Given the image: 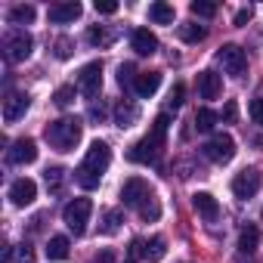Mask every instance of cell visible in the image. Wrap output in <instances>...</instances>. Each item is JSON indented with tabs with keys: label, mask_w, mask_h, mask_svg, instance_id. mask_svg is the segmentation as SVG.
Segmentation results:
<instances>
[{
	"label": "cell",
	"mask_w": 263,
	"mask_h": 263,
	"mask_svg": "<svg viewBox=\"0 0 263 263\" xmlns=\"http://www.w3.org/2000/svg\"><path fill=\"white\" fill-rule=\"evenodd\" d=\"M174 7L171 4H164V0H158V4H152L149 7V19L155 22V25H174Z\"/></svg>",
	"instance_id": "ffe728a7"
},
{
	"label": "cell",
	"mask_w": 263,
	"mask_h": 263,
	"mask_svg": "<svg viewBox=\"0 0 263 263\" xmlns=\"http://www.w3.org/2000/svg\"><path fill=\"white\" fill-rule=\"evenodd\" d=\"M34 16H37V13H34V7H31V4H19V7H13V10L7 13V19H10L13 25H31V22H34Z\"/></svg>",
	"instance_id": "d4e9b609"
},
{
	"label": "cell",
	"mask_w": 263,
	"mask_h": 263,
	"mask_svg": "<svg viewBox=\"0 0 263 263\" xmlns=\"http://www.w3.org/2000/svg\"><path fill=\"white\" fill-rule=\"evenodd\" d=\"M217 121H220V115L214 108H208V105L195 111V130H198V134H211V130L217 127Z\"/></svg>",
	"instance_id": "7402d4cb"
},
{
	"label": "cell",
	"mask_w": 263,
	"mask_h": 263,
	"mask_svg": "<svg viewBox=\"0 0 263 263\" xmlns=\"http://www.w3.org/2000/svg\"><path fill=\"white\" fill-rule=\"evenodd\" d=\"M127 263H134V260H127Z\"/></svg>",
	"instance_id": "7bdbcfd3"
},
{
	"label": "cell",
	"mask_w": 263,
	"mask_h": 263,
	"mask_svg": "<svg viewBox=\"0 0 263 263\" xmlns=\"http://www.w3.org/2000/svg\"><path fill=\"white\" fill-rule=\"evenodd\" d=\"M192 208L198 211V217H204V220H217L220 217V204H217V198L211 195V192H195L192 195Z\"/></svg>",
	"instance_id": "2e32d148"
},
{
	"label": "cell",
	"mask_w": 263,
	"mask_h": 263,
	"mask_svg": "<svg viewBox=\"0 0 263 263\" xmlns=\"http://www.w3.org/2000/svg\"><path fill=\"white\" fill-rule=\"evenodd\" d=\"M87 41H90L93 47H108V44L115 41V34H108L105 28H96V25H93V28L87 31Z\"/></svg>",
	"instance_id": "83f0119b"
},
{
	"label": "cell",
	"mask_w": 263,
	"mask_h": 263,
	"mask_svg": "<svg viewBox=\"0 0 263 263\" xmlns=\"http://www.w3.org/2000/svg\"><path fill=\"white\" fill-rule=\"evenodd\" d=\"M28 105H31V96L28 93H10L7 102H4V121L7 124H16L19 118H25Z\"/></svg>",
	"instance_id": "8fae6325"
},
{
	"label": "cell",
	"mask_w": 263,
	"mask_h": 263,
	"mask_svg": "<svg viewBox=\"0 0 263 263\" xmlns=\"http://www.w3.org/2000/svg\"><path fill=\"white\" fill-rule=\"evenodd\" d=\"M44 180H47V186H50V189H59V186H62V180H65V171H62V167H47Z\"/></svg>",
	"instance_id": "d6a6232c"
},
{
	"label": "cell",
	"mask_w": 263,
	"mask_h": 263,
	"mask_svg": "<svg viewBox=\"0 0 263 263\" xmlns=\"http://www.w3.org/2000/svg\"><path fill=\"white\" fill-rule=\"evenodd\" d=\"M158 87H161V71H140V74H137V81H134V93H137L140 99L155 96V93H158Z\"/></svg>",
	"instance_id": "5bb4252c"
},
{
	"label": "cell",
	"mask_w": 263,
	"mask_h": 263,
	"mask_svg": "<svg viewBox=\"0 0 263 263\" xmlns=\"http://www.w3.org/2000/svg\"><path fill=\"white\" fill-rule=\"evenodd\" d=\"M220 90H223V81H220L217 71H201L198 74V93H201V99H217Z\"/></svg>",
	"instance_id": "ac0fdd59"
},
{
	"label": "cell",
	"mask_w": 263,
	"mask_h": 263,
	"mask_svg": "<svg viewBox=\"0 0 263 263\" xmlns=\"http://www.w3.org/2000/svg\"><path fill=\"white\" fill-rule=\"evenodd\" d=\"M96 263H115V254H111V251H105V254H102Z\"/></svg>",
	"instance_id": "b9f144b4"
},
{
	"label": "cell",
	"mask_w": 263,
	"mask_h": 263,
	"mask_svg": "<svg viewBox=\"0 0 263 263\" xmlns=\"http://www.w3.org/2000/svg\"><path fill=\"white\" fill-rule=\"evenodd\" d=\"M189 10H192V16H198V19H211V16H217V4H204V0H192Z\"/></svg>",
	"instance_id": "f1b7e54d"
},
{
	"label": "cell",
	"mask_w": 263,
	"mask_h": 263,
	"mask_svg": "<svg viewBox=\"0 0 263 263\" xmlns=\"http://www.w3.org/2000/svg\"><path fill=\"white\" fill-rule=\"evenodd\" d=\"M56 56H59V59H68V56H71V41H68V37H59V41H56Z\"/></svg>",
	"instance_id": "f35d334b"
},
{
	"label": "cell",
	"mask_w": 263,
	"mask_h": 263,
	"mask_svg": "<svg viewBox=\"0 0 263 263\" xmlns=\"http://www.w3.org/2000/svg\"><path fill=\"white\" fill-rule=\"evenodd\" d=\"M183 96H186V87H183V84H174L171 99H167V102H171V108H180V105H183Z\"/></svg>",
	"instance_id": "e575fe53"
},
{
	"label": "cell",
	"mask_w": 263,
	"mask_h": 263,
	"mask_svg": "<svg viewBox=\"0 0 263 263\" xmlns=\"http://www.w3.org/2000/svg\"><path fill=\"white\" fill-rule=\"evenodd\" d=\"M235 118H238V105H235V102L229 99V102L223 105V115H220V121H226V124H232Z\"/></svg>",
	"instance_id": "8d00e7d4"
},
{
	"label": "cell",
	"mask_w": 263,
	"mask_h": 263,
	"mask_svg": "<svg viewBox=\"0 0 263 263\" xmlns=\"http://www.w3.org/2000/svg\"><path fill=\"white\" fill-rule=\"evenodd\" d=\"M118 223H121V214H118V211H108V214H105V226H102V232H105V235L118 232Z\"/></svg>",
	"instance_id": "836d02e7"
},
{
	"label": "cell",
	"mask_w": 263,
	"mask_h": 263,
	"mask_svg": "<svg viewBox=\"0 0 263 263\" xmlns=\"http://www.w3.org/2000/svg\"><path fill=\"white\" fill-rule=\"evenodd\" d=\"M105 115H108V111H105V105H102V102H99V105H96V102L90 105V121L102 124V121H105Z\"/></svg>",
	"instance_id": "ab89813d"
},
{
	"label": "cell",
	"mask_w": 263,
	"mask_h": 263,
	"mask_svg": "<svg viewBox=\"0 0 263 263\" xmlns=\"http://www.w3.org/2000/svg\"><path fill=\"white\" fill-rule=\"evenodd\" d=\"M152 195H155V192H152L149 180H143V177H130V180H124V186H121V201H124L127 208H137V211H140Z\"/></svg>",
	"instance_id": "8992f818"
},
{
	"label": "cell",
	"mask_w": 263,
	"mask_h": 263,
	"mask_svg": "<svg viewBox=\"0 0 263 263\" xmlns=\"http://www.w3.org/2000/svg\"><path fill=\"white\" fill-rule=\"evenodd\" d=\"M53 102H56L59 108H68V105L74 102V87H59V90L53 93Z\"/></svg>",
	"instance_id": "4dcf8cb0"
},
{
	"label": "cell",
	"mask_w": 263,
	"mask_h": 263,
	"mask_svg": "<svg viewBox=\"0 0 263 263\" xmlns=\"http://www.w3.org/2000/svg\"><path fill=\"white\" fill-rule=\"evenodd\" d=\"M99 87H102V62H87V65L78 71V90H81L87 99H93V96L99 93Z\"/></svg>",
	"instance_id": "30bf717a"
},
{
	"label": "cell",
	"mask_w": 263,
	"mask_h": 263,
	"mask_svg": "<svg viewBox=\"0 0 263 263\" xmlns=\"http://www.w3.org/2000/svg\"><path fill=\"white\" fill-rule=\"evenodd\" d=\"M10 161L13 164H31L37 161V143L34 140H16L10 149Z\"/></svg>",
	"instance_id": "9a60e30c"
},
{
	"label": "cell",
	"mask_w": 263,
	"mask_h": 263,
	"mask_svg": "<svg viewBox=\"0 0 263 263\" xmlns=\"http://www.w3.org/2000/svg\"><path fill=\"white\" fill-rule=\"evenodd\" d=\"M50 22L53 25H68V22H74V19H81V4L78 0H65V4H56V7H50Z\"/></svg>",
	"instance_id": "4fadbf2b"
},
{
	"label": "cell",
	"mask_w": 263,
	"mask_h": 263,
	"mask_svg": "<svg viewBox=\"0 0 263 263\" xmlns=\"http://www.w3.org/2000/svg\"><path fill=\"white\" fill-rule=\"evenodd\" d=\"M90 211H93V201H90V198H74V201H68V204L62 208V220H65V226H68L74 235H84L87 220H90Z\"/></svg>",
	"instance_id": "5b68a950"
},
{
	"label": "cell",
	"mask_w": 263,
	"mask_h": 263,
	"mask_svg": "<svg viewBox=\"0 0 263 263\" xmlns=\"http://www.w3.org/2000/svg\"><path fill=\"white\" fill-rule=\"evenodd\" d=\"M251 16H254V10H251V7H248V10H238V13H235V25H248V22H251Z\"/></svg>",
	"instance_id": "60d3db41"
},
{
	"label": "cell",
	"mask_w": 263,
	"mask_h": 263,
	"mask_svg": "<svg viewBox=\"0 0 263 263\" xmlns=\"http://www.w3.org/2000/svg\"><path fill=\"white\" fill-rule=\"evenodd\" d=\"M108 164H111V149H108L102 140L90 143V149H87V155H84L81 167L74 171L78 186H84V189H96V186H99V180H102V174L108 171Z\"/></svg>",
	"instance_id": "7a4b0ae2"
},
{
	"label": "cell",
	"mask_w": 263,
	"mask_h": 263,
	"mask_svg": "<svg viewBox=\"0 0 263 263\" xmlns=\"http://www.w3.org/2000/svg\"><path fill=\"white\" fill-rule=\"evenodd\" d=\"M4 263H34V251L28 245H16L4 251Z\"/></svg>",
	"instance_id": "4316f807"
},
{
	"label": "cell",
	"mask_w": 263,
	"mask_h": 263,
	"mask_svg": "<svg viewBox=\"0 0 263 263\" xmlns=\"http://www.w3.org/2000/svg\"><path fill=\"white\" fill-rule=\"evenodd\" d=\"M140 217H143L146 223H149V220H158V217H161V204H158V198H155V195H152V198H149V201H146V204L140 208Z\"/></svg>",
	"instance_id": "f546056e"
},
{
	"label": "cell",
	"mask_w": 263,
	"mask_h": 263,
	"mask_svg": "<svg viewBox=\"0 0 263 263\" xmlns=\"http://www.w3.org/2000/svg\"><path fill=\"white\" fill-rule=\"evenodd\" d=\"M140 121V108L130 102V99H121L118 105H115V124L118 127H134Z\"/></svg>",
	"instance_id": "d6986e66"
},
{
	"label": "cell",
	"mask_w": 263,
	"mask_h": 263,
	"mask_svg": "<svg viewBox=\"0 0 263 263\" xmlns=\"http://www.w3.org/2000/svg\"><path fill=\"white\" fill-rule=\"evenodd\" d=\"M96 13L111 16V13H118V4H115V0H96Z\"/></svg>",
	"instance_id": "74e56055"
},
{
	"label": "cell",
	"mask_w": 263,
	"mask_h": 263,
	"mask_svg": "<svg viewBox=\"0 0 263 263\" xmlns=\"http://www.w3.org/2000/svg\"><path fill=\"white\" fill-rule=\"evenodd\" d=\"M257 245H260V229L257 226H245L241 235H238V251L241 254H254Z\"/></svg>",
	"instance_id": "603a6c76"
},
{
	"label": "cell",
	"mask_w": 263,
	"mask_h": 263,
	"mask_svg": "<svg viewBox=\"0 0 263 263\" xmlns=\"http://www.w3.org/2000/svg\"><path fill=\"white\" fill-rule=\"evenodd\" d=\"M167 124H171V115L161 111V115L155 118V124H152L149 134H146L140 143L130 146L127 158L134 161V164H155L158 155H161V149H164V143H167Z\"/></svg>",
	"instance_id": "6da1fadb"
},
{
	"label": "cell",
	"mask_w": 263,
	"mask_h": 263,
	"mask_svg": "<svg viewBox=\"0 0 263 263\" xmlns=\"http://www.w3.org/2000/svg\"><path fill=\"white\" fill-rule=\"evenodd\" d=\"M34 198H37V183H34V180L22 177V180H16V183L10 186V201H13L16 208H25V204H31Z\"/></svg>",
	"instance_id": "7c38bea8"
},
{
	"label": "cell",
	"mask_w": 263,
	"mask_h": 263,
	"mask_svg": "<svg viewBox=\"0 0 263 263\" xmlns=\"http://www.w3.org/2000/svg\"><path fill=\"white\" fill-rule=\"evenodd\" d=\"M81 134H84V121L81 118H59V121H50L44 137L47 143L56 149V152H71L78 143H81Z\"/></svg>",
	"instance_id": "3957f363"
},
{
	"label": "cell",
	"mask_w": 263,
	"mask_h": 263,
	"mask_svg": "<svg viewBox=\"0 0 263 263\" xmlns=\"http://www.w3.org/2000/svg\"><path fill=\"white\" fill-rule=\"evenodd\" d=\"M71 254V241L65 238V235H53L50 241H47V257L50 260H65Z\"/></svg>",
	"instance_id": "44dd1931"
},
{
	"label": "cell",
	"mask_w": 263,
	"mask_h": 263,
	"mask_svg": "<svg viewBox=\"0 0 263 263\" xmlns=\"http://www.w3.org/2000/svg\"><path fill=\"white\" fill-rule=\"evenodd\" d=\"M260 186H263L260 171L248 167V171L235 174V180H232V195H235V198H241V201H248V198H254V195L260 192Z\"/></svg>",
	"instance_id": "9c48e42d"
},
{
	"label": "cell",
	"mask_w": 263,
	"mask_h": 263,
	"mask_svg": "<svg viewBox=\"0 0 263 263\" xmlns=\"http://www.w3.org/2000/svg\"><path fill=\"white\" fill-rule=\"evenodd\" d=\"M130 47H134L140 56H152L158 50V37L149 31V28H137L134 34H130Z\"/></svg>",
	"instance_id": "e0dca14e"
},
{
	"label": "cell",
	"mask_w": 263,
	"mask_h": 263,
	"mask_svg": "<svg viewBox=\"0 0 263 263\" xmlns=\"http://www.w3.org/2000/svg\"><path fill=\"white\" fill-rule=\"evenodd\" d=\"M31 50H34V41H31V34L25 28H13L4 37V53H7L10 62H25L31 56Z\"/></svg>",
	"instance_id": "277c9868"
},
{
	"label": "cell",
	"mask_w": 263,
	"mask_h": 263,
	"mask_svg": "<svg viewBox=\"0 0 263 263\" xmlns=\"http://www.w3.org/2000/svg\"><path fill=\"white\" fill-rule=\"evenodd\" d=\"M134 81H137V68L134 65H121L118 68V84L121 87H134Z\"/></svg>",
	"instance_id": "1f68e13d"
},
{
	"label": "cell",
	"mask_w": 263,
	"mask_h": 263,
	"mask_svg": "<svg viewBox=\"0 0 263 263\" xmlns=\"http://www.w3.org/2000/svg\"><path fill=\"white\" fill-rule=\"evenodd\" d=\"M217 59H220L223 71L232 74V78H241V74L248 71V56H245V50L235 47V44H223L220 53H217Z\"/></svg>",
	"instance_id": "52a82bcc"
},
{
	"label": "cell",
	"mask_w": 263,
	"mask_h": 263,
	"mask_svg": "<svg viewBox=\"0 0 263 263\" xmlns=\"http://www.w3.org/2000/svg\"><path fill=\"white\" fill-rule=\"evenodd\" d=\"M204 155L214 161V164H229L235 158V140L229 134H214L204 146Z\"/></svg>",
	"instance_id": "ba28073f"
},
{
	"label": "cell",
	"mask_w": 263,
	"mask_h": 263,
	"mask_svg": "<svg viewBox=\"0 0 263 263\" xmlns=\"http://www.w3.org/2000/svg\"><path fill=\"white\" fill-rule=\"evenodd\" d=\"M177 34H180V41H186V44H198V41L208 37V28H204V25H195V22H186V25L177 28Z\"/></svg>",
	"instance_id": "484cf974"
},
{
	"label": "cell",
	"mask_w": 263,
	"mask_h": 263,
	"mask_svg": "<svg viewBox=\"0 0 263 263\" xmlns=\"http://www.w3.org/2000/svg\"><path fill=\"white\" fill-rule=\"evenodd\" d=\"M164 254H167V241H164L161 235H155V238H149V241L143 245V257H146L149 263H158Z\"/></svg>",
	"instance_id": "cb8c5ba5"
},
{
	"label": "cell",
	"mask_w": 263,
	"mask_h": 263,
	"mask_svg": "<svg viewBox=\"0 0 263 263\" xmlns=\"http://www.w3.org/2000/svg\"><path fill=\"white\" fill-rule=\"evenodd\" d=\"M248 111H251V118H254V124H260V127H263V99H251V105H248Z\"/></svg>",
	"instance_id": "d590c367"
}]
</instances>
